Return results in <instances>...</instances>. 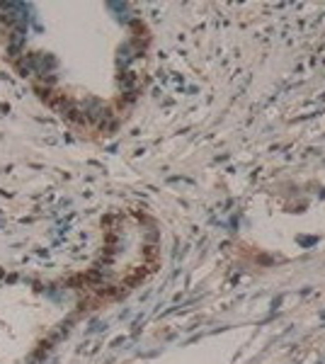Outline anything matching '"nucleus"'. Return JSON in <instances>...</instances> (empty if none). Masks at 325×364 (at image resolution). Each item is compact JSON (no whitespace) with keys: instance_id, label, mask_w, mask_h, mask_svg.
I'll return each instance as SVG.
<instances>
[{"instance_id":"f257e3e1","label":"nucleus","mask_w":325,"mask_h":364,"mask_svg":"<svg viewBox=\"0 0 325 364\" xmlns=\"http://www.w3.org/2000/svg\"><path fill=\"white\" fill-rule=\"evenodd\" d=\"M318 243V238H301V245H313Z\"/></svg>"}]
</instances>
